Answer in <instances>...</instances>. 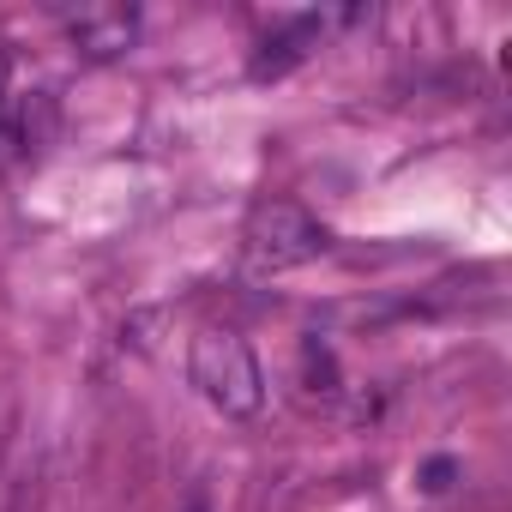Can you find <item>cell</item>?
Segmentation results:
<instances>
[{
  "mask_svg": "<svg viewBox=\"0 0 512 512\" xmlns=\"http://www.w3.org/2000/svg\"><path fill=\"white\" fill-rule=\"evenodd\" d=\"M67 43L85 61H121L139 43V7H79L67 13Z\"/></svg>",
  "mask_w": 512,
  "mask_h": 512,
  "instance_id": "3",
  "label": "cell"
},
{
  "mask_svg": "<svg viewBox=\"0 0 512 512\" xmlns=\"http://www.w3.org/2000/svg\"><path fill=\"white\" fill-rule=\"evenodd\" d=\"M302 362H308V380H314V392H338V362H332V350H326L320 338H308Z\"/></svg>",
  "mask_w": 512,
  "mask_h": 512,
  "instance_id": "5",
  "label": "cell"
},
{
  "mask_svg": "<svg viewBox=\"0 0 512 512\" xmlns=\"http://www.w3.org/2000/svg\"><path fill=\"white\" fill-rule=\"evenodd\" d=\"M326 247H332L326 223L314 211H302L296 199H266V205H253L247 223H241V260H247V272H260V278L314 266Z\"/></svg>",
  "mask_w": 512,
  "mask_h": 512,
  "instance_id": "2",
  "label": "cell"
},
{
  "mask_svg": "<svg viewBox=\"0 0 512 512\" xmlns=\"http://www.w3.org/2000/svg\"><path fill=\"white\" fill-rule=\"evenodd\" d=\"M416 482H422V494H446V488L458 482V458H446V452H434V458L422 464V476H416Z\"/></svg>",
  "mask_w": 512,
  "mask_h": 512,
  "instance_id": "6",
  "label": "cell"
},
{
  "mask_svg": "<svg viewBox=\"0 0 512 512\" xmlns=\"http://www.w3.org/2000/svg\"><path fill=\"white\" fill-rule=\"evenodd\" d=\"M13 151V97H7V79H0V157Z\"/></svg>",
  "mask_w": 512,
  "mask_h": 512,
  "instance_id": "7",
  "label": "cell"
},
{
  "mask_svg": "<svg viewBox=\"0 0 512 512\" xmlns=\"http://www.w3.org/2000/svg\"><path fill=\"white\" fill-rule=\"evenodd\" d=\"M187 374L199 386V398L223 416H260L266 410V368L247 350L241 332H199L187 350Z\"/></svg>",
  "mask_w": 512,
  "mask_h": 512,
  "instance_id": "1",
  "label": "cell"
},
{
  "mask_svg": "<svg viewBox=\"0 0 512 512\" xmlns=\"http://www.w3.org/2000/svg\"><path fill=\"white\" fill-rule=\"evenodd\" d=\"M320 25H326L320 13H302V19H290L284 31H272L260 49H253L247 73L260 79V85H266V79H284V73H296V67H302V55H308V43L320 37Z\"/></svg>",
  "mask_w": 512,
  "mask_h": 512,
  "instance_id": "4",
  "label": "cell"
}]
</instances>
